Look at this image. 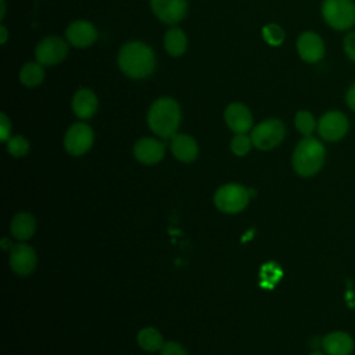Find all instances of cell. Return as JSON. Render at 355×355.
I'll use <instances>...</instances> for the list:
<instances>
[{
    "label": "cell",
    "instance_id": "cell-33",
    "mask_svg": "<svg viewBox=\"0 0 355 355\" xmlns=\"http://www.w3.org/2000/svg\"><path fill=\"white\" fill-rule=\"evenodd\" d=\"M311 355H324V354H322V352H312Z\"/></svg>",
    "mask_w": 355,
    "mask_h": 355
},
{
    "label": "cell",
    "instance_id": "cell-27",
    "mask_svg": "<svg viewBox=\"0 0 355 355\" xmlns=\"http://www.w3.org/2000/svg\"><path fill=\"white\" fill-rule=\"evenodd\" d=\"M343 47H344V53L345 55L355 62V31L348 32L343 40Z\"/></svg>",
    "mask_w": 355,
    "mask_h": 355
},
{
    "label": "cell",
    "instance_id": "cell-14",
    "mask_svg": "<svg viewBox=\"0 0 355 355\" xmlns=\"http://www.w3.org/2000/svg\"><path fill=\"white\" fill-rule=\"evenodd\" d=\"M133 154L139 162L144 165H153L164 158L165 144L153 137H143L135 143Z\"/></svg>",
    "mask_w": 355,
    "mask_h": 355
},
{
    "label": "cell",
    "instance_id": "cell-31",
    "mask_svg": "<svg viewBox=\"0 0 355 355\" xmlns=\"http://www.w3.org/2000/svg\"><path fill=\"white\" fill-rule=\"evenodd\" d=\"M7 37H8V32H7V28L4 25L0 26V43L4 44L7 42Z\"/></svg>",
    "mask_w": 355,
    "mask_h": 355
},
{
    "label": "cell",
    "instance_id": "cell-13",
    "mask_svg": "<svg viewBox=\"0 0 355 355\" xmlns=\"http://www.w3.org/2000/svg\"><path fill=\"white\" fill-rule=\"evenodd\" d=\"M65 36L69 44L78 49H83V47L92 46L97 40L98 33L96 26L92 22L79 19L68 25L65 31Z\"/></svg>",
    "mask_w": 355,
    "mask_h": 355
},
{
    "label": "cell",
    "instance_id": "cell-28",
    "mask_svg": "<svg viewBox=\"0 0 355 355\" xmlns=\"http://www.w3.org/2000/svg\"><path fill=\"white\" fill-rule=\"evenodd\" d=\"M161 355H189V354L179 343L166 341L161 348Z\"/></svg>",
    "mask_w": 355,
    "mask_h": 355
},
{
    "label": "cell",
    "instance_id": "cell-8",
    "mask_svg": "<svg viewBox=\"0 0 355 355\" xmlns=\"http://www.w3.org/2000/svg\"><path fill=\"white\" fill-rule=\"evenodd\" d=\"M94 133L92 128L83 122L73 123L65 133L64 147L71 155H83L93 144Z\"/></svg>",
    "mask_w": 355,
    "mask_h": 355
},
{
    "label": "cell",
    "instance_id": "cell-10",
    "mask_svg": "<svg viewBox=\"0 0 355 355\" xmlns=\"http://www.w3.org/2000/svg\"><path fill=\"white\" fill-rule=\"evenodd\" d=\"M297 53L305 62H319L326 53L323 39L313 31L302 32L297 39Z\"/></svg>",
    "mask_w": 355,
    "mask_h": 355
},
{
    "label": "cell",
    "instance_id": "cell-3",
    "mask_svg": "<svg viewBox=\"0 0 355 355\" xmlns=\"http://www.w3.org/2000/svg\"><path fill=\"white\" fill-rule=\"evenodd\" d=\"M326 150L324 146L312 136H305L294 148L293 168L304 178L316 175L324 164Z\"/></svg>",
    "mask_w": 355,
    "mask_h": 355
},
{
    "label": "cell",
    "instance_id": "cell-32",
    "mask_svg": "<svg viewBox=\"0 0 355 355\" xmlns=\"http://www.w3.org/2000/svg\"><path fill=\"white\" fill-rule=\"evenodd\" d=\"M0 4H1V12H0V18L3 19V18H4V14H6V1H4V0H0Z\"/></svg>",
    "mask_w": 355,
    "mask_h": 355
},
{
    "label": "cell",
    "instance_id": "cell-19",
    "mask_svg": "<svg viewBox=\"0 0 355 355\" xmlns=\"http://www.w3.org/2000/svg\"><path fill=\"white\" fill-rule=\"evenodd\" d=\"M10 230L15 239H18L21 241L28 240L33 236V233L36 230L35 218L28 212H19L12 218Z\"/></svg>",
    "mask_w": 355,
    "mask_h": 355
},
{
    "label": "cell",
    "instance_id": "cell-9",
    "mask_svg": "<svg viewBox=\"0 0 355 355\" xmlns=\"http://www.w3.org/2000/svg\"><path fill=\"white\" fill-rule=\"evenodd\" d=\"M67 54L68 46L58 36H47L42 39L35 49L36 61L43 67H50L61 62L67 57Z\"/></svg>",
    "mask_w": 355,
    "mask_h": 355
},
{
    "label": "cell",
    "instance_id": "cell-17",
    "mask_svg": "<svg viewBox=\"0 0 355 355\" xmlns=\"http://www.w3.org/2000/svg\"><path fill=\"white\" fill-rule=\"evenodd\" d=\"M171 151L179 161L193 162L198 155V146L191 136L176 133L171 139Z\"/></svg>",
    "mask_w": 355,
    "mask_h": 355
},
{
    "label": "cell",
    "instance_id": "cell-4",
    "mask_svg": "<svg viewBox=\"0 0 355 355\" xmlns=\"http://www.w3.org/2000/svg\"><path fill=\"white\" fill-rule=\"evenodd\" d=\"M322 17L336 31H348L355 25L354 0H323Z\"/></svg>",
    "mask_w": 355,
    "mask_h": 355
},
{
    "label": "cell",
    "instance_id": "cell-1",
    "mask_svg": "<svg viewBox=\"0 0 355 355\" xmlns=\"http://www.w3.org/2000/svg\"><path fill=\"white\" fill-rule=\"evenodd\" d=\"M118 65L126 76L144 79L155 69V54L153 49L143 42H128L119 50Z\"/></svg>",
    "mask_w": 355,
    "mask_h": 355
},
{
    "label": "cell",
    "instance_id": "cell-24",
    "mask_svg": "<svg viewBox=\"0 0 355 355\" xmlns=\"http://www.w3.org/2000/svg\"><path fill=\"white\" fill-rule=\"evenodd\" d=\"M262 37L270 46H280L284 42V31L276 24H268L262 28Z\"/></svg>",
    "mask_w": 355,
    "mask_h": 355
},
{
    "label": "cell",
    "instance_id": "cell-20",
    "mask_svg": "<svg viewBox=\"0 0 355 355\" xmlns=\"http://www.w3.org/2000/svg\"><path fill=\"white\" fill-rule=\"evenodd\" d=\"M164 46L169 55L180 57L187 50V37L179 28H171L164 36Z\"/></svg>",
    "mask_w": 355,
    "mask_h": 355
},
{
    "label": "cell",
    "instance_id": "cell-30",
    "mask_svg": "<svg viewBox=\"0 0 355 355\" xmlns=\"http://www.w3.org/2000/svg\"><path fill=\"white\" fill-rule=\"evenodd\" d=\"M345 103L349 107V110L355 111V83H352L345 93Z\"/></svg>",
    "mask_w": 355,
    "mask_h": 355
},
{
    "label": "cell",
    "instance_id": "cell-23",
    "mask_svg": "<svg viewBox=\"0 0 355 355\" xmlns=\"http://www.w3.org/2000/svg\"><path fill=\"white\" fill-rule=\"evenodd\" d=\"M294 125L297 128V130L304 135V136H311L312 132L316 129L318 123L313 118V115L306 111V110H301L295 114V118H294Z\"/></svg>",
    "mask_w": 355,
    "mask_h": 355
},
{
    "label": "cell",
    "instance_id": "cell-12",
    "mask_svg": "<svg viewBox=\"0 0 355 355\" xmlns=\"http://www.w3.org/2000/svg\"><path fill=\"white\" fill-rule=\"evenodd\" d=\"M37 257L35 250L24 243L15 244L10 251V266L19 276H28L36 268Z\"/></svg>",
    "mask_w": 355,
    "mask_h": 355
},
{
    "label": "cell",
    "instance_id": "cell-22",
    "mask_svg": "<svg viewBox=\"0 0 355 355\" xmlns=\"http://www.w3.org/2000/svg\"><path fill=\"white\" fill-rule=\"evenodd\" d=\"M44 80V68L39 62H26L19 71V82L26 87H35Z\"/></svg>",
    "mask_w": 355,
    "mask_h": 355
},
{
    "label": "cell",
    "instance_id": "cell-5",
    "mask_svg": "<svg viewBox=\"0 0 355 355\" xmlns=\"http://www.w3.org/2000/svg\"><path fill=\"white\" fill-rule=\"evenodd\" d=\"M250 201L248 189L237 183H227L219 187L214 196L216 208L225 214L241 212Z\"/></svg>",
    "mask_w": 355,
    "mask_h": 355
},
{
    "label": "cell",
    "instance_id": "cell-21",
    "mask_svg": "<svg viewBox=\"0 0 355 355\" xmlns=\"http://www.w3.org/2000/svg\"><path fill=\"white\" fill-rule=\"evenodd\" d=\"M137 344L141 349L147 352H155L161 351L164 343V338L161 333L154 327H144L137 334Z\"/></svg>",
    "mask_w": 355,
    "mask_h": 355
},
{
    "label": "cell",
    "instance_id": "cell-7",
    "mask_svg": "<svg viewBox=\"0 0 355 355\" xmlns=\"http://www.w3.org/2000/svg\"><path fill=\"white\" fill-rule=\"evenodd\" d=\"M316 129L319 136L326 141H338L347 135L349 122L341 111L331 110L320 116Z\"/></svg>",
    "mask_w": 355,
    "mask_h": 355
},
{
    "label": "cell",
    "instance_id": "cell-26",
    "mask_svg": "<svg viewBox=\"0 0 355 355\" xmlns=\"http://www.w3.org/2000/svg\"><path fill=\"white\" fill-rule=\"evenodd\" d=\"M7 151L12 157H24L29 151V141L22 136H12L7 140Z\"/></svg>",
    "mask_w": 355,
    "mask_h": 355
},
{
    "label": "cell",
    "instance_id": "cell-6",
    "mask_svg": "<svg viewBox=\"0 0 355 355\" xmlns=\"http://www.w3.org/2000/svg\"><path fill=\"white\" fill-rule=\"evenodd\" d=\"M286 136V128L279 119H265L251 130L252 146L262 151L277 147Z\"/></svg>",
    "mask_w": 355,
    "mask_h": 355
},
{
    "label": "cell",
    "instance_id": "cell-15",
    "mask_svg": "<svg viewBox=\"0 0 355 355\" xmlns=\"http://www.w3.org/2000/svg\"><path fill=\"white\" fill-rule=\"evenodd\" d=\"M225 122L234 133H247L252 128V114L243 103H232L225 110Z\"/></svg>",
    "mask_w": 355,
    "mask_h": 355
},
{
    "label": "cell",
    "instance_id": "cell-25",
    "mask_svg": "<svg viewBox=\"0 0 355 355\" xmlns=\"http://www.w3.org/2000/svg\"><path fill=\"white\" fill-rule=\"evenodd\" d=\"M251 146H252V140L245 133H236V136L230 141V150L233 151V154L239 157L248 154V151L251 150Z\"/></svg>",
    "mask_w": 355,
    "mask_h": 355
},
{
    "label": "cell",
    "instance_id": "cell-11",
    "mask_svg": "<svg viewBox=\"0 0 355 355\" xmlns=\"http://www.w3.org/2000/svg\"><path fill=\"white\" fill-rule=\"evenodd\" d=\"M151 10L161 22L175 25L184 18L187 0H151Z\"/></svg>",
    "mask_w": 355,
    "mask_h": 355
},
{
    "label": "cell",
    "instance_id": "cell-29",
    "mask_svg": "<svg viewBox=\"0 0 355 355\" xmlns=\"http://www.w3.org/2000/svg\"><path fill=\"white\" fill-rule=\"evenodd\" d=\"M10 133H11V122L8 119V116L1 112L0 114V137L3 141H7L10 139Z\"/></svg>",
    "mask_w": 355,
    "mask_h": 355
},
{
    "label": "cell",
    "instance_id": "cell-16",
    "mask_svg": "<svg viewBox=\"0 0 355 355\" xmlns=\"http://www.w3.org/2000/svg\"><path fill=\"white\" fill-rule=\"evenodd\" d=\"M72 110L73 114L80 119H89L92 118L98 107V100L94 92L90 89H79L73 97H72Z\"/></svg>",
    "mask_w": 355,
    "mask_h": 355
},
{
    "label": "cell",
    "instance_id": "cell-18",
    "mask_svg": "<svg viewBox=\"0 0 355 355\" xmlns=\"http://www.w3.org/2000/svg\"><path fill=\"white\" fill-rule=\"evenodd\" d=\"M322 347L327 355H351L354 341L351 336L344 331H333L323 338Z\"/></svg>",
    "mask_w": 355,
    "mask_h": 355
},
{
    "label": "cell",
    "instance_id": "cell-2",
    "mask_svg": "<svg viewBox=\"0 0 355 355\" xmlns=\"http://www.w3.org/2000/svg\"><path fill=\"white\" fill-rule=\"evenodd\" d=\"M180 119V107L172 97L157 98L147 112L148 128L162 139H172L176 135Z\"/></svg>",
    "mask_w": 355,
    "mask_h": 355
}]
</instances>
